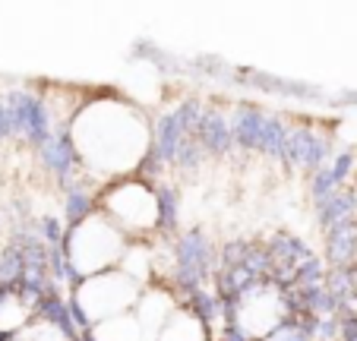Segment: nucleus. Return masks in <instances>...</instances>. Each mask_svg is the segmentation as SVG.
Returning <instances> with one entry per match:
<instances>
[{"instance_id": "nucleus-1", "label": "nucleus", "mask_w": 357, "mask_h": 341, "mask_svg": "<svg viewBox=\"0 0 357 341\" xmlns=\"http://www.w3.org/2000/svg\"><path fill=\"white\" fill-rule=\"evenodd\" d=\"M76 152L101 177L123 174L139 165L149 146V127L123 101H95L76 117L73 127Z\"/></svg>"}, {"instance_id": "nucleus-2", "label": "nucleus", "mask_w": 357, "mask_h": 341, "mask_svg": "<svg viewBox=\"0 0 357 341\" xmlns=\"http://www.w3.org/2000/svg\"><path fill=\"white\" fill-rule=\"evenodd\" d=\"M123 250V237L117 231V225H111L108 218H86L82 225H76L73 237H70V259L73 268L86 278L98 275L105 266L121 256Z\"/></svg>"}, {"instance_id": "nucleus-3", "label": "nucleus", "mask_w": 357, "mask_h": 341, "mask_svg": "<svg viewBox=\"0 0 357 341\" xmlns=\"http://www.w3.org/2000/svg\"><path fill=\"white\" fill-rule=\"evenodd\" d=\"M82 313L95 322H105L111 316H121L130 303L136 301V281L127 278L123 272H105V275H92L82 281L79 294Z\"/></svg>"}, {"instance_id": "nucleus-4", "label": "nucleus", "mask_w": 357, "mask_h": 341, "mask_svg": "<svg viewBox=\"0 0 357 341\" xmlns=\"http://www.w3.org/2000/svg\"><path fill=\"white\" fill-rule=\"evenodd\" d=\"M105 209L117 221V227H130V231H149L158 225L162 215L155 193L142 183H121L117 190H111Z\"/></svg>"}, {"instance_id": "nucleus-5", "label": "nucleus", "mask_w": 357, "mask_h": 341, "mask_svg": "<svg viewBox=\"0 0 357 341\" xmlns=\"http://www.w3.org/2000/svg\"><path fill=\"white\" fill-rule=\"evenodd\" d=\"M282 313H284V303L275 291H253L241 303V310H237V326L250 338H266L269 332L278 328Z\"/></svg>"}, {"instance_id": "nucleus-6", "label": "nucleus", "mask_w": 357, "mask_h": 341, "mask_svg": "<svg viewBox=\"0 0 357 341\" xmlns=\"http://www.w3.org/2000/svg\"><path fill=\"white\" fill-rule=\"evenodd\" d=\"M174 313H177V310H174V301H171L168 294H162V291H155V294H149L146 301L139 303V316H136V319H139V326H142V332H146V338L155 341Z\"/></svg>"}, {"instance_id": "nucleus-7", "label": "nucleus", "mask_w": 357, "mask_h": 341, "mask_svg": "<svg viewBox=\"0 0 357 341\" xmlns=\"http://www.w3.org/2000/svg\"><path fill=\"white\" fill-rule=\"evenodd\" d=\"M92 338L95 341H149L139 319H136V316H123V313L98 322V326L92 328Z\"/></svg>"}, {"instance_id": "nucleus-8", "label": "nucleus", "mask_w": 357, "mask_h": 341, "mask_svg": "<svg viewBox=\"0 0 357 341\" xmlns=\"http://www.w3.org/2000/svg\"><path fill=\"white\" fill-rule=\"evenodd\" d=\"M158 341H206V328L193 313H174L162 328Z\"/></svg>"}, {"instance_id": "nucleus-9", "label": "nucleus", "mask_w": 357, "mask_h": 341, "mask_svg": "<svg viewBox=\"0 0 357 341\" xmlns=\"http://www.w3.org/2000/svg\"><path fill=\"white\" fill-rule=\"evenodd\" d=\"M123 275L133 281H146L152 275V250L146 247H133L123 256Z\"/></svg>"}, {"instance_id": "nucleus-10", "label": "nucleus", "mask_w": 357, "mask_h": 341, "mask_svg": "<svg viewBox=\"0 0 357 341\" xmlns=\"http://www.w3.org/2000/svg\"><path fill=\"white\" fill-rule=\"evenodd\" d=\"M29 319V310L22 307V301L16 297H3L0 301V332H13V328L26 326Z\"/></svg>"}, {"instance_id": "nucleus-11", "label": "nucleus", "mask_w": 357, "mask_h": 341, "mask_svg": "<svg viewBox=\"0 0 357 341\" xmlns=\"http://www.w3.org/2000/svg\"><path fill=\"white\" fill-rule=\"evenodd\" d=\"M35 341H70V335L63 332L61 326H38V332H35Z\"/></svg>"}]
</instances>
